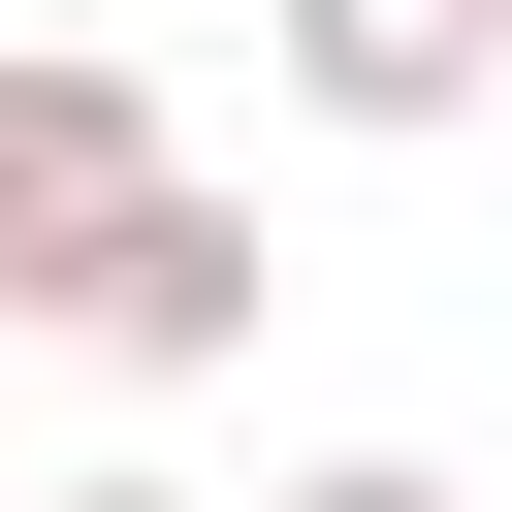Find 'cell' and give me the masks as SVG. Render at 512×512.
I'll return each instance as SVG.
<instances>
[{
    "mask_svg": "<svg viewBox=\"0 0 512 512\" xmlns=\"http://www.w3.org/2000/svg\"><path fill=\"white\" fill-rule=\"evenodd\" d=\"M256 64H288L320 128H480V96H512V0H256Z\"/></svg>",
    "mask_w": 512,
    "mask_h": 512,
    "instance_id": "3957f363",
    "label": "cell"
},
{
    "mask_svg": "<svg viewBox=\"0 0 512 512\" xmlns=\"http://www.w3.org/2000/svg\"><path fill=\"white\" fill-rule=\"evenodd\" d=\"M0 512H192V480H0Z\"/></svg>",
    "mask_w": 512,
    "mask_h": 512,
    "instance_id": "5b68a950",
    "label": "cell"
},
{
    "mask_svg": "<svg viewBox=\"0 0 512 512\" xmlns=\"http://www.w3.org/2000/svg\"><path fill=\"white\" fill-rule=\"evenodd\" d=\"M288 512H480V480H448V448H320Z\"/></svg>",
    "mask_w": 512,
    "mask_h": 512,
    "instance_id": "277c9868",
    "label": "cell"
},
{
    "mask_svg": "<svg viewBox=\"0 0 512 512\" xmlns=\"http://www.w3.org/2000/svg\"><path fill=\"white\" fill-rule=\"evenodd\" d=\"M256 288H288V256H256V192H192V160H160V192L96 224L64 352H128V384H224V352H256Z\"/></svg>",
    "mask_w": 512,
    "mask_h": 512,
    "instance_id": "7a4b0ae2",
    "label": "cell"
},
{
    "mask_svg": "<svg viewBox=\"0 0 512 512\" xmlns=\"http://www.w3.org/2000/svg\"><path fill=\"white\" fill-rule=\"evenodd\" d=\"M160 160H192V128H160V64H96V32H32V64H0V352L96 288V224H128Z\"/></svg>",
    "mask_w": 512,
    "mask_h": 512,
    "instance_id": "6da1fadb",
    "label": "cell"
}]
</instances>
